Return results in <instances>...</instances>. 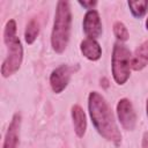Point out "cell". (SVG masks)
Wrapping results in <instances>:
<instances>
[{
  "label": "cell",
  "instance_id": "19",
  "mask_svg": "<svg viewBox=\"0 0 148 148\" xmlns=\"http://www.w3.org/2000/svg\"><path fill=\"white\" fill-rule=\"evenodd\" d=\"M146 29L148 30V17H147V20H146Z\"/></svg>",
  "mask_w": 148,
  "mask_h": 148
},
{
  "label": "cell",
  "instance_id": "2",
  "mask_svg": "<svg viewBox=\"0 0 148 148\" xmlns=\"http://www.w3.org/2000/svg\"><path fill=\"white\" fill-rule=\"evenodd\" d=\"M72 24V12L68 1L60 0L57 2L54 21L51 32V46L54 52L62 53L69 42Z\"/></svg>",
  "mask_w": 148,
  "mask_h": 148
},
{
  "label": "cell",
  "instance_id": "7",
  "mask_svg": "<svg viewBox=\"0 0 148 148\" xmlns=\"http://www.w3.org/2000/svg\"><path fill=\"white\" fill-rule=\"evenodd\" d=\"M83 31L87 36V38H92L96 39L102 35L103 28H102V21L99 17V14L95 9L87 10L83 17L82 22Z\"/></svg>",
  "mask_w": 148,
  "mask_h": 148
},
{
  "label": "cell",
  "instance_id": "17",
  "mask_svg": "<svg viewBox=\"0 0 148 148\" xmlns=\"http://www.w3.org/2000/svg\"><path fill=\"white\" fill-rule=\"evenodd\" d=\"M141 146H142V148H148V132H145L143 133Z\"/></svg>",
  "mask_w": 148,
  "mask_h": 148
},
{
  "label": "cell",
  "instance_id": "1",
  "mask_svg": "<svg viewBox=\"0 0 148 148\" xmlns=\"http://www.w3.org/2000/svg\"><path fill=\"white\" fill-rule=\"evenodd\" d=\"M88 111L95 130L105 140L114 146H120L121 133L114 120L113 113L105 98L97 91H91L88 96Z\"/></svg>",
  "mask_w": 148,
  "mask_h": 148
},
{
  "label": "cell",
  "instance_id": "11",
  "mask_svg": "<svg viewBox=\"0 0 148 148\" xmlns=\"http://www.w3.org/2000/svg\"><path fill=\"white\" fill-rule=\"evenodd\" d=\"M148 65V40L136 47L132 56L131 67L134 71H141Z\"/></svg>",
  "mask_w": 148,
  "mask_h": 148
},
{
  "label": "cell",
  "instance_id": "15",
  "mask_svg": "<svg viewBox=\"0 0 148 148\" xmlns=\"http://www.w3.org/2000/svg\"><path fill=\"white\" fill-rule=\"evenodd\" d=\"M14 38H16V22L14 20H9L3 30V42L7 45L9 42H12Z\"/></svg>",
  "mask_w": 148,
  "mask_h": 148
},
{
  "label": "cell",
  "instance_id": "16",
  "mask_svg": "<svg viewBox=\"0 0 148 148\" xmlns=\"http://www.w3.org/2000/svg\"><path fill=\"white\" fill-rule=\"evenodd\" d=\"M79 5H81L83 8L88 9V10H90L97 5V1H92V0H90V1H79Z\"/></svg>",
  "mask_w": 148,
  "mask_h": 148
},
{
  "label": "cell",
  "instance_id": "18",
  "mask_svg": "<svg viewBox=\"0 0 148 148\" xmlns=\"http://www.w3.org/2000/svg\"><path fill=\"white\" fill-rule=\"evenodd\" d=\"M146 113H147V117H148V98L146 101Z\"/></svg>",
  "mask_w": 148,
  "mask_h": 148
},
{
  "label": "cell",
  "instance_id": "8",
  "mask_svg": "<svg viewBox=\"0 0 148 148\" xmlns=\"http://www.w3.org/2000/svg\"><path fill=\"white\" fill-rule=\"evenodd\" d=\"M20 126H21V114L15 113L7 128L2 148H17L18 138H20Z\"/></svg>",
  "mask_w": 148,
  "mask_h": 148
},
{
  "label": "cell",
  "instance_id": "9",
  "mask_svg": "<svg viewBox=\"0 0 148 148\" xmlns=\"http://www.w3.org/2000/svg\"><path fill=\"white\" fill-rule=\"evenodd\" d=\"M80 51L88 60L91 61H97L102 57V47L99 43L92 38L83 39L80 44Z\"/></svg>",
  "mask_w": 148,
  "mask_h": 148
},
{
  "label": "cell",
  "instance_id": "4",
  "mask_svg": "<svg viewBox=\"0 0 148 148\" xmlns=\"http://www.w3.org/2000/svg\"><path fill=\"white\" fill-rule=\"evenodd\" d=\"M7 49L8 53L1 65V75L3 77H8L15 74L20 69L23 60V47L18 37L9 42L7 44Z\"/></svg>",
  "mask_w": 148,
  "mask_h": 148
},
{
  "label": "cell",
  "instance_id": "10",
  "mask_svg": "<svg viewBox=\"0 0 148 148\" xmlns=\"http://www.w3.org/2000/svg\"><path fill=\"white\" fill-rule=\"evenodd\" d=\"M72 119H73V125H74V131L79 138H82L86 133L87 130V118L83 109L75 104L72 106Z\"/></svg>",
  "mask_w": 148,
  "mask_h": 148
},
{
  "label": "cell",
  "instance_id": "14",
  "mask_svg": "<svg viewBox=\"0 0 148 148\" xmlns=\"http://www.w3.org/2000/svg\"><path fill=\"white\" fill-rule=\"evenodd\" d=\"M113 34H114L116 38L118 39V42H121V43L126 42L128 39V37H130V34H128V30H127L126 25L120 21L114 22V24H113Z\"/></svg>",
  "mask_w": 148,
  "mask_h": 148
},
{
  "label": "cell",
  "instance_id": "6",
  "mask_svg": "<svg viewBox=\"0 0 148 148\" xmlns=\"http://www.w3.org/2000/svg\"><path fill=\"white\" fill-rule=\"evenodd\" d=\"M73 73V67L68 65H61L53 69L50 75V86L56 94L62 92L69 83Z\"/></svg>",
  "mask_w": 148,
  "mask_h": 148
},
{
  "label": "cell",
  "instance_id": "5",
  "mask_svg": "<svg viewBox=\"0 0 148 148\" xmlns=\"http://www.w3.org/2000/svg\"><path fill=\"white\" fill-rule=\"evenodd\" d=\"M116 111H117V117L120 125L127 131L134 130L136 124V114L131 101L127 98L119 99L117 103Z\"/></svg>",
  "mask_w": 148,
  "mask_h": 148
},
{
  "label": "cell",
  "instance_id": "3",
  "mask_svg": "<svg viewBox=\"0 0 148 148\" xmlns=\"http://www.w3.org/2000/svg\"><path fill=\"white\" fill-rule=\"evenodd\" d=\"M131 60L132 54L128 47L121 43L116 42L111 57V72L113 80L117 84L123 86L127 82L131 75Z\"/></svg>",
  "mask_w": 148,
  "mask_h": 148
},
{
  "label": "cell",
  "instance_id": "13",
  "mask_svg": "<svg viewBox=\"0 0 148 148\" xmlns=\"http://www.w3.org/2000/svg\"><path fill=\"white\" fill-rule=\"evenodd\" d=\"M130 10L132 13V15L136 18H141L147 9H148V0H140V1H128L127 2Z\"/></svg>",
  "mask_w": 148,
  "mask_h": 148
},
{
  "label": "cell",
  "instance_id": "12",
  "mask_svg": "<svg viewBox=\"0 0 148 148\" xmlns=\"http://www.w3.org/2000/svg\"><path fill=\"white\" fill-rule=\"evenodd\" d=\"M38 34H39V24H38V22L36 20L32 18V20H30L28 22V24L25 27V30H24V39H25V43L29 44V45H31L36 40Z\"/></svg>",
  "mask_w": 148,
  "mask_h": 148
}]
</instances>
